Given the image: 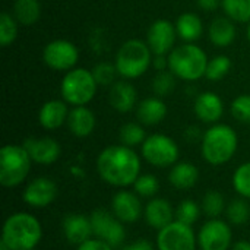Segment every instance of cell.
I'll list each match as a JSON object with an SVG mask.
<instances>
[{
    "mask_svg": "<svg viewBox=\"0 0 250 250\" xmlns=\"http://www.w3.org/2000/svg\"><path fill=\"white\" fill-rule=\"evenodd\" d=\"M209 41L215 47H229L237 35V29L234 25V21H231L229 16H218L215 18L208 29Z\"/></svg>",
    "mask_w": 250,
    "mask_h": 250,
    "instance_id": "24",
    "label": "cell"
},
{
    "mask_svg": "<svg viewBox=\"0 0 250 250\" xmlns=\"http://www.w3.org/2000/svg\"><path fill=\"white\" fill-rule=\"evenodd\" d=\"M22 145L28 151L32 163H37L41 166H50V164L56 163L62 154L60 144L50 136L28 138V139H25V142Z\"/></svg>",
    "mask_w": 250,
    "mask_h": 250,
    "instance_id": "16",
    "label": "cell"
},
{
    "mask_svg": "<svg viewBox=\"0 0 250 250\" xmlns=\"http://www.w3.org/2000/svg\"><path fill=\"white\" fill-rule=\"evenodd\" d=\"M176 23L168 19H157L146 32V44L154 56H167L173 51L176 42Z\"/></svg>",
    "mask_w": 250,
    "mask_h": 250,
    "instance_id": "13",
    "label": "cell"
},
{
    "mask_svg": "<svg viewBox=\"0 0 250 250\" xmlns=\"http://www.w3.org/2000/svg\"><path fill=\"white\" fill-rule=\"evenodd\" d=\"M193 111L204 123H217L224 114V103L215 92L205 91L195 98Z\"/></svg>",
    "mask_w": 250,
    "mask_h": 250,
    "instance_id": "17",
    "label": "cell"
},
{
    "mask_svg": "<svg viewBox=\"0 0 250 250\" xmlns=\"http://www.w3.org/2000/svg\"><path fill=\"white\" fill-rule=\"evenodd\" d=\"M230 69H231V60L229 56H224V54L215 56L214 59H211L208 62L205 78L211 82L221 81L223 78H226L229 75Z\"/></svg>",
    "mask_w": 250,
    "mask_h": 250,
    "instance_id": "29",
    "label": "cell"
},
{
    "mask_svg": "<svg viewBox=\"0 0 250 250\" xmlns=\"http://www.w3.org/2000/svg\"><path fill=\"white\" fill-rule=\"evenodd\" d=\"M31 250H37V248H35V249H31Z\"/></svg>",
    "mask_w": 250,
    "mask_h": 250,
    "instance_id": "48",
    "label": "cell"
},
{
    "mask_svg": "<svg viewBox=\"0 0 250 250\" xmlns=\"http://www.w3.org/2000/svg\"><path fill=\"white\" fill-rule=\"evenodd\" d=\"M110 104L119 113H127L135 108L138 94L135 86L127 81H116L110 88Z\"/></svg>",
    "mask_w": 250,
    "mask_h": 250,
    "instance_id": "22",
    "label": "cell"
},
{
    "mask_svg": "<svg viewBox=\"0 0 250 250\" xmlns=\"http://www.w3.org/2000/svg\"><path fill=\"white\" fill-rule=\"evenodd\" d=\"M248 37H249V41H250V22H249V26H248Z\"/></svg>",
    "mask_w": 250,
    "mask_h": 250,
    "instance_id": "47",
    "label": "cell"
},
{
    "mask_svg": "<svg viewBox=\"0 0 250 250\" xmlns=\"http://www.w3.org/2000/svg\"><path fill=\"white\" fill-rule=\"evenodd\" d=\"M239 146L236 130L229 125H214L202 136L201 151L204 160L211 166H223L231 161Z\"/></svg>",
    "mask_w": 250,
    "mask_h": 250,
    "instance_id": "3",
    "label": "cell"
},
{
    "mask_svg": "<svg viewBox=\"0 0 250 250\" xmlns=\"http://www.w3.org/2000/svg\"><path fill=\"white\" fill-rule=\"evenodd\" d=\"M198 237L192 226L174 220L167 227L158 230L157 250H196Z\"/></svg>",
    "mask_w": 250,
    "mask_h": 250,
    "instance_id": "9",
    "label": "cell"
},
{
    "mask_svg": "<svg viewBox=\"0 0 250 250\" xmlns=\"http://www.w3.org/2000/svg\"><path fill=\"white\" fill-rule=\"evenodd\" d=\"M117 67L116 64H111L108 62H101L97 63L92 67V75L97 81L98 85L101 86H111L116 82V76H117Z\"/></svg>",
    "mask_w": 250,
    "mask_h": 250,
    "instance_id": "38",
    "label": "cell"
},
{
    "mask_svg": "<svg viewBox=\"0 0 250 250\" xmlns=\"http://www.w3.org/2000/svg\"><path fill=\"white\" fill-rule=\"evenodd\" d=\"M98 83L92 75V70H88L85 67H75L62 79L60 92L63 97V101L67 104L78 107V105H86L91 103L97 94Z\"/></svg>",
    "mask_w": 250,
    "mask_h": 250,
    "instance_id": "7",
    "label": "cell"
},
{
    "mask_svg": "<svg viewBox=\"0 0 250 250\" xmlns=\"http://www.w3.org/2000/svg\"><path fill=\"white\" fill-rule=\"evenodd\" d=\"M233 188L240 196L250 199V161L236 168L233 174Z\"/></svg>",
    "mask_w": 250,
    "mask_h": 250,
    "instance_id": "35",
    "label": "cell"
},
{
    "mask_svg": "<svg viewBox=\"0 0 250 250\" xmlns=\"http://www.w3.org/2000/svg\"><path fill=\"white\" fill-rule=\"evenodd\" d=\"M119 138L123 145L133 148V146L142 145L144 141L146 139V135L141 123H126L122 126Z\"/></svg>",
    "mask_w": 250,
    "mask_h": 250,
    "instance_id": "32",
    "label": "cell"
},
{
    "mask_svg": "<svg viewBox=\"0 0 250 250\" xmlns=\"http://www.w3.org/2000/svg\"><path fill=\"white\" fill-rule=\"evenodd\" d=\"M63 234L64 239L70 243V245H82L86 240L92 239V226H91V220L82 214H69L64 217L63 220Z\"/></svg>",
    "mask_w": 250,
    "mask_h": 250,
    "instance_id": "18",
    "label": "cell"
},
{
    "mask_svg": "<svg viewBox=\"0 0 250 250\" xmlns=\"http://www.w3.org/2000/svg\"><path fill=\"white\" fill-rule=\"evenodd\" d=\"M221 6L231 21L239 23L250 22V0H223Z\"/></svg>",
    "mask_w": 250,
    "mask_h": 250,
    "instance_id": "28",
    "label": "cell"
},
{
    "mask_svg": "<svg viewBox=\"0 0 250 250\" xmlns=\"http://www.w3.org/2000/svg\"><path fill=\"white\" fill-rule=\"evenodd\" d=\"M114 64L120 76L126 79H136L145 75L152 64V51L148 44L141 40H127L120 45Z\"/></svg>",
    "mask_w": 250,
    "mask_h": 250,
    "instance_id": "5",
    "label": "cell"
},
{
    "mask_svg": "<svg viewBox=\"0 0 250 250\" xmlns=\"http://www.w3.org/2000/svg\"><path fill=\"white\" fill-rule=\"evenodd\" d=\"M66 123L72 135L76 138H86L94 132L97 120L95 114L86 105H78L69 111Z\"/></svg>",
    "mask_w": 250,
    "mask_h": 250,
    "instance_id": "21",
    "label": "cell"
},
{
    "mask_svg": "<svg viewBox=\"0 0 250 250\" xmlns=\"http://www.w3.org/2000/svg\"><path fill=\"white\" fill-rule=\"evenodd\" d=\"M151 88H152L155 97H160V98L168 97L176 88V75L171 70L158 72L152 79Z\"/></svg>",
    "mask_w": 250,
    "mask_h": 250,
    "instance_id": "31",
    "label": "cell"
},
{
    "mask_svg": "<svg viewBox=\"0 0 250 250\" xmlns=\"http://www.w3.org/2000/svg\"><path fill=\"white\" fill-rule=\"evenodd\" d=\"M42 237L40 221L29 212L9 215L1 229V242L12 250L35 249Z\"/></svg>",
    "mask_w": 250,
    "mask_h": 250,
    "instance_id": "2",
    "label": "cell"
},
{
    "mask_svg": "<svg viewBox=\"0 0 250 250\" xmlns=\"http://www.w3.org/2000/svg\"><path fill=\"white\" fill-rule=\"evenodd\" d=\"M12 15L19 25L31 26L41 16V4L38 0H15Z\"/></svg>",
    "mask_w": 250,
    "mask_h": 250,
    "instance_id": "27",
    "label": "cell"
},
{
    "mask_svg": "<svg viewBox=\"0 0 250 250\" xmlns=\"http://www.w3.org/2000/svg\"><path fill=\"white\" fill-rule=\"evenodd\" d=\"M69 108L66 101L50 100L44 103L38 113V122L45 130H56L67 122Z\"/></svg>",
    "mask_w": 250,
    "mask_h": 250,
    "instance_id": "20",
    "label": "cell"
},
{
    "mask_svg": "<svg viewBox=\"0 0 250 250\" xmlns=\"http://www.w3.org/2000/svg\"><path fill=\"white\" fill-rule=\"evenodd\" d=\"M177 35L186 42H195L204 34V23L199 15L193 12L182 13L176 21Z\"/></svg>",
    "mask_w": 250,
    "mask_h": 250,
    "instance_id": "26",
    "label": "cell"
},
{
    "mask_svg": "<svg viewBox=\"0 0 250 250\" xmlns=\"http://www.w3.org/2000/svg\"><path fill=\"white\" fill-rule=\"evenodd\" d=\"M122 250H154V246L149 240L146 239H139L127 246H125Z\"/></svg>",
    "mask_w": 250,
    "mask_h": 250,
    "instance_id": "41",
    "label": "cell"
},
{
    "mask_svg": "<svg viewBox=\"0 0 250 250\" xmlns=\"http://www.w3.org/2000/svg\"><path fill=\"white\" fill-rule=\"evenodd\" d=\"M202 136L204 135H201V130L196 127V126H190V127H188L186 129V132H185V138L188 139V141H190V142H196V141H202Z\"/></svg>",
    "mask_w": 250,
    "mask_h": 250,
    "instance_id": "43",
    "label": "cell"
},
{
    "mask_svg": "<svg viewBox=\"0 0 250 250\" xmlns=\"http://www.w3.org/2000/svg\"><path fill=\"white\" fill-rule=\"evenodd\" d=\"M141 151L145 161L158 168L173 167L180 155L176 141L164 133H154L146 136Z\"/></svg>",
    "mask_w": 250,
    "mask_h": 250,
    "instance_id": "8",
    "label": "cell"
},
{
    "mask_svg": "<svg viewBox=\"0 0 250 250\" xmlns=\"http://www.w3.org/2000/svg\"><path fill=\"white\" fill-rule=\"evenodd\" d=\"M42 60L53 70L69 72L79 60V50L67 40H54L44 47Z\"/></svg>",
    "mask_w": 250,
    "mask_h": 250,
    "instance_id": "11",
    "label": "cell"
},
{
    "mask_svg": "<svg viewBox=\"0 0 250 250\" xmlns=\"http://www.w3.org/2000/svg\"><path fill=\"white\" fill-rule=\"evenodd\" d=\"M199 180V170L195 164L182 161L176 163L170 173H168V182L173 188L179 190H188L192 189Z\"/></svg>",
    "mask_w": 250,
    "mask_h": 250,
    "instance_id": "25",
    "label": "cell"
},
{
    "mask_svg": "<svg viewBox=\"0 0 250 250\" xmlns=\"http://www.w3.org/2000/svg\"><path fill=\"white\" fill-rule=\"evenodd\" d=\"M145 221L151 229L161 230L174 221V209L167 199L152 198L145 207Z\"/></svg>",
    "mask_w": 250,
    "mask_h": 250,
    "instance_id": "19",
    "label": "cell"
},
{
    "mask_svg": "<svg viewBox=\"0 0 250 250\" xmlns=\"http://www.w3.org/2000/svg\"><path fill=\"white\" fill-rule=\"evenodd\" d=\"M133 189L141 198H154L160 190V182L154 174H141L133 183Z\"/></svg>",
    "mask_w": 250,
    "mask_h": 250,
    "instance_id": "36",
    "label": "cell"
},
{
    "mask_svg": "<svg viewBox=\"0 0 250 250\" xmlns=\"http://www.w3.org/2000/svg\"><path fill=\"white\" fill-rule=\"evenodd\" d=\"M89 220L94 236L97 239L108 243L113 248L120 246L126 240L125 226L119 218H116L113 212H108L105 209H95L92 211Z\"/></svg>",
    "mask_w": 250,
    "mask_h": 250,
    "instance_id": "10",
    "label": "cell"
},
{
    "mask_svg": "<svg viewBox=\"0 0 250 250\" xmlns=\"http://www.w3.org/2000/svg\"><path fill=\"white\" fill-rule=\"evenodd\" d=\"M18 21L9 12L0 13V45H10L18 37Z\"/></svg>",
    "mask_w": 250,
    "mask_h": 250,
    "instance_id": "33",
    "label": "cell"
},
{
    "mask_svg": "<svg viewBox=\"0 0 250 250\" xmlns=\"http://www.w3.org/2000/svg\"><path fill=\"white\" fill-rule=\"evenodd\" d=\"M31 163L23 145H4L0 149V185L7 189L22 185L29 174Z\"/></svg>",
    "mask_w": 250,
    "mask_h": 250,
    "instance_id": "6",
    "label": "cell"
},
{
    "mask_svg": "<svg viewBox=\"0 0 250 250\" xmlns=\"http://www.w3.org/2000/svg\"><path fill=\"white\" fill-rule=\"evenodd\" d=\"M142 211L144 208L141 204V196L136 192L122 189L111 199V212L123 224L136 223L141 218Z\"/></svg>",
    "mask_w": 250,
    "mask_h": 250,
    "instance_id": "15",
    "label": "cell"
},
{
    "mask_svg": "<svg viewBox=\"0 0 250 250\" xmlns=\"http://www.w3.org/2000/svg\"><path fill=\"white\" fill-rule=\"evenodd\" d=\"M230 110L237 122L250 125V94H243L234 98Z\"/></svg>",
    "mask_w": 250,
    "mask_h": 250,
    "instance_id": "39",
    "label": "cell"
},
{
    "mask_svg": "<svg viewBox=\"0 0 250 250\" xmlns=\"http://www.w3.org/2000/svg\"><path fill=\"white\" fill-rule=\"evenodd\" d=\"M152 66L161 72V70H166V67H168V56H155L152 59Z\"/></svg>",
    "mask_w": 250,
    "mask_h": 250,
    "instance_id": "44",
    "label": "cell"
},
{
    "mask_svg": "<svg viewBox=\"0 0 250 250\" xmlns=\"http://www.w3.org/2000/svg\"><path fill=\"white\" fill-rule=\"evenodd\" d=\"M0 250H12L9 246H6L1 240H0Z\"/></svg>",
    "mask_w": 250,
    "mask_h": 250,
    "instance_id": "46",
    "label": "cell"
},
{
    "mask_svg": "<svg viewBox=\"0 0 250 250\" xmlns=\"http://www.w3.org/2000/svg\"><path fill=\"white\" fill-rule=\"evenodd\" d=\"M226 208L227 207H226L224 196L218 190H209L205 193L202 199V211L209 220L218 218L226 211Z\"/></svg>",
    "mask_w": 250,
    "mask_h": 250,
    "instance_id": "30",
    "label": "cell"
},
{
    "mask_svg": "<svg viewBox=\"0 0 250 250\" xmlns=\"http://www.w3.org/2000/svg\"><path fill=\"white\" fill-rule=\"evenodd\" d=\"M231 250H250V242H246V240L236 242Z\"/></svg>",
    "mask_w": 250,
    "mask_h": 250,
    "instance_id": "45",
    "label": "cell"
},
{
    "mask_svg": "<svg viewBox=\"0 0 250 250\" xmlns=\"http://www.w3.org/2000/svg\"><path fill=\"white\" fill-rule=\"evenodd\" d=\"M97 171L107 185L127 188L141 176V158L130 146L110 145L100 152Z\"/></svg>",
    "mask_w": 250,
    "mask_h": 250,
    "instance_id": "1",
    "label": "cell"
},
{
    "mask_svg": "<svg viewBox=\"0 0 250 250\" xmlns=\"http://www.w3.org/2000/svg\"><path fill=\"white\" fill-rule=\"evenodd\" d=\"M221 1H223V0H196L198 6H199L202 10H207V12L217 10V9L221 6Z\"/></svg>",
    "mask_w": 250,
    "mask_h": 250,
    "instance_id": "42",
    "label": "cell"
},
{
    "mask_svg": "<svg viewBox=\"0 0 250 250\" xmlns=\"http://www.w3.org/2000/svg\"><path fill=\"white\" fill-rule=\"evenodd\" d=\"M76 250H114V248L95 237V239H89L85 243L79 245Z\"/></svg>",
    "mask_w": 250,
    "mask_h": 250,
    "instance_id": "40",
    "label": "cell"
},
{
    "mask_svg": "<svg viewBox=\"0 0 250 250\" xmlns=\"http://www.w3.org/2000/svg\"><path fill=\"white\" fill-rule=\"evenodd\" d=\"M167 116V105L160 97H149L136 105V119L144 126H155Z\"/></svg>",
    "mask_w": 250,
    "mask_h": 250,
    "instance_id": "23",
    "label": "cell"
},
{
    "mask_svg": "<svg viewBox=\"0 0 250 250\" xmlns=\"http://www.w3.org/2000/svg\"><path fill=\"white\" fill-rule=\"evenodd\" d=\"M199 214H201L199 205L192 199H185L179 204L176 209V220L188 226H192L198 221Z\"/></svg>",
    "mask_w": 250,
    "mask_h": 250,
    "instance_id": "37",
    "label": "cell"
},
{
    "mask_svg": "<svg viewBox=\"0 0 250 250\" xmlns=\"http://www.w3.org/2000/svg\"><path fill=\"white\" fill-rule=\"evenodd\" d=\"M231 240L233 231L230 226L220 218L207 221L198 234V245L201 250H229L231 248Z\"/></svg>",
    "mask_w": 250,
    "mask_h": 250,
    "instance_id": "12",
    "label": "cell"
},
{
    "mask_svg": "<svg viewBox=\"0 0 250 250\" xmlns=\"http://www.w3.org/2000/svg\"><path fill=\"white\" fill-rule=\"evenodd\" d=\"M207 53L193 42H186L173 48L168 54V70H171L176 78L193 82L205 76L208 66Z\"/></svg>",
    "mask_w": 250,
    "mask_h": 250,
    "instance_id": "4",
    "label": "cell"
},
{
    "mask_svg": "<svg viewBox=\"0 0 250 250\" xmlns=\"http://www.w3.org/2000/svg\"><path fill=\"white\" fill-rule=\"evenodd\" d=\"M57 185L48 177H37L31 180L22 195L23 202L35 209L48 207L57 198Z\"/></svg>",
    "mask_w": 250,
    "mask_h": 250,
    "instance_id": "14",
    "label": "cell"
},
{
    "mask_svg": "<svg viewBox=\"0 0 250 250\" xmlns=\"http://www.w3.org/2000/svg\"><path fill=\"white\" fill-rule=\"evenodd\" d=\"M227 218L234 226H242L248 223L250 218V208L246 201L243 199H234L231 201L226 208Z\"/></svg>",
    "mask_w": 250,
    "mask_h": 250,
    "instance_id": "34",
    "label": "cell"
}]
</instances>
